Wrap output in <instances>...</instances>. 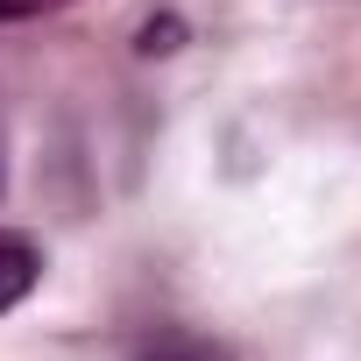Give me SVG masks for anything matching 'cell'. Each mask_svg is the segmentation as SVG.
<instances>
[{
  "label": "cell",
  "instance_id": "7a4b0ae2",
  "mask_svg": "<svg viewBox=\"0 0 361 361\" xmlns=\"http://www.w3.org/2000/svg\"><path fill=\"white\" fill-rule=\"evenodd\" d=\"M170 36H177V22H149L142 29V50H170Z\"/></svg>",
  "mask_w": 361,
  "mask_h": 361
},
{
  "label": "cell",
  "instance_id": "6da1fadb",
  "mask_svg": "<svg viewBox=\"0 0 361 361\" xmlns=\"http://www.w3.org/2000/svg\"><path fill=\"white\" fill-rule=\"evenodd\" d=\"M36 283H43V248L22 227H0V319H8Z\"/></svg>",
  "mask_w": 361,
  "mask_h": 361
},
{
  "label": "cell",
  "instance_id": "3957f363",
  "mask_svg": "<svg viewBox=\"0 0 361 361\" xmlns=\"http://www.w3.org/2000/svg\"><path fill=\"white\" fill-rule=\"evenodd\" d=\"M36 0H0V22H15V15H29Z\"/></svg>",
  "mask_w": 361,
  "mask_h": 361
},
{
  "label": "cell",
  "instance_id": "277c9868",
  "mask_svg": "<svg viewBox=\"0 0 361 361\" xmlns=\"http://www.w3.org/2000/svg\"><path fill=\"white\" fill-rule=\"evenodd\" d=\"M0 185H8V142H0Z\"/></svg>",
  "mask_w": 361,
  "mask_h": 361
}]
</instances>
